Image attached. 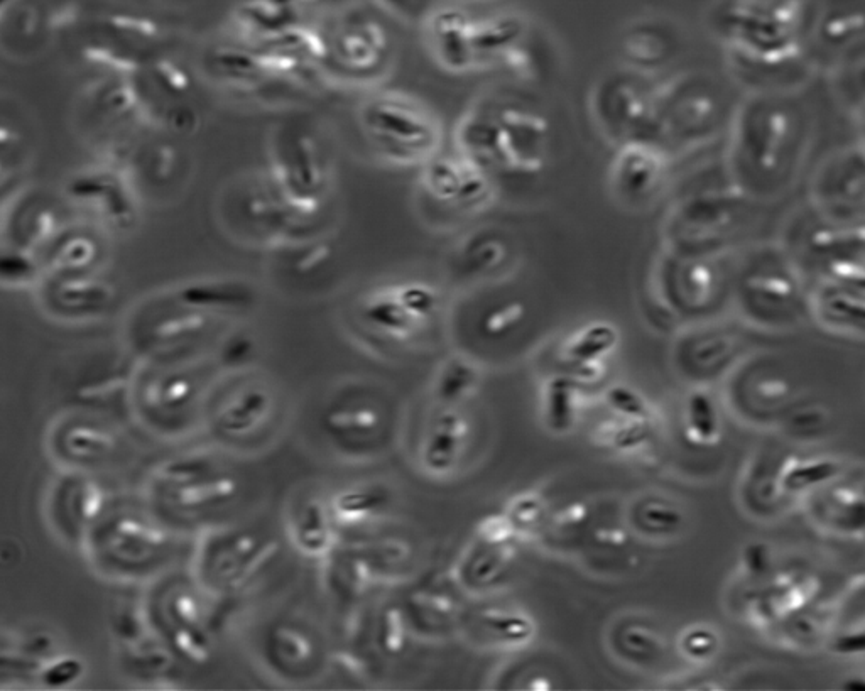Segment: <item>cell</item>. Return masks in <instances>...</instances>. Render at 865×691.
Returning a JSON list of instances; mask_svg holds the SVG:
<instances>
[{"label": "cell", "instance_id": "62", "mask_svg": "<svg viewBox=\"0 0 865 691\" xmlns=\"http://www.w3.org/2000/svg\"><path fill=\"white\" fill-rule=\"evenodd\" d=\"M115 92H117V97L115 98H124L127 95L124 90H119V88H115ZM110 107H112V110H114V112H119L120 110V104H114V100H112V98H110Z\"/></svg>", "mask_w": 865, "mask_h": 691}, {"label": "cell", "instance_id": "56", "mask_svg": "<svg viewBox=\"0 0 865 691\" xmlns=\"http://www.w3.org/2000/svg\"><path fill=\"white\" fill-rule=\"evenodd\" d=\"M168 124L178 132H188L196 126V115L188 107H176L169 112Z\"/></svg>", "mask_w": 865, "mask_h": 691}, {"label": "cell", "instance_id": "8", "mask_svg": "<svg viewBox=\"0 0 865 691\" xmlns=\"http://www.w3.org/2000/svg\"><path fill=\"white\" fill-rule=\"evenodd\" d=\"M810 310L827 327L865 333V296L854 289L822 281L810 296Z\"/></svg>", "mask_w": 865, "mask_h": 691}, {"label": "cell", "instance_id": "17", "mask_svg": "<svg viewBox=\"0 0 865 691\" xmlns=\"http://www.w3.org/2000/svg\"><path fill=\"white\" fill-rule=\"evenodd\" d=\"M239 485L234 477L220 475L215 479L195 480L190 484H183L175 490L173 502L181 511H195L203 506H210L215 502H225L235 496Z\"/></svg>", "mask_w": 865, "mask_h": 691}, {"label": "cell", "instance_id": "16", "mask_svg": "<svg viewBox=\"0 0 865 691\" xmlns=\"http://www.w3.org/2000/svg\"><path fill=\"white\" fill-rule=\"evenodd\" d=\"M842 472V465L830 458H808L789 462L781 468V487L783 492H805L827 485L837 479Z\"/></svg>", "mask_w": 865, "mask_h": 691}, {"label": "cell", "instance_id": "3", "mask_svg": "<svg viewBox=\"0 0 865 691\" xmlns=\"http://www.w3.org/2000/svg\"><path fill=\"white\" fill-rule=\"evenodd\" d=\"M813 196L828 222L852 225L865 220V149L838 153L823 164L813 181Z\"/></svg>", "mask_w": 865, "mask_h": 691}, {"label": "cell", "instance_id": "44", "mask_svg": "<svg viewBox=\"0 0 865 691\" xmlns=\"http://www.w3.org/2000/svg\"><path fill=\"white\" fill-rule=\"evenodd\" d=\"M511 551L507 548H502V545L496 546V550L485 553L474 566V578L479 583H489L496 580L497 575L506 568L509 561Z\"/></svg>", "mask_w": 865, "mask_h": 691}, {"label": "cell", "instance_id": "20", "mask_svg": "<svg viewBox=\"0 0 865 691\" xmlns=\"http://www.w3.org/2000/svg\"><path fill=\"white\" fill-rule=\"evenodd\" d=\"M482 626L506 644H526L536 634V626L528 615L512 610H485L480 614Z\"/></svg>", "mask_w": 865, "mask_h": 691}, {"label": "cell", "instance_id": "34", "mask_svg": "<svg viewBox=\"0 0 865 691\" xmlns=\"http://www.w3.org/2000/svg\"><path fill=\"white\" fill-rule=\"evenodd\" d=\"M208 460L202 457H186L171 460L161 468V480L168 484H176L180 487L183 484H190L195 480L200 479V475L208 472Z\"/></svg>", "mask_w": 865, "mask_h": 691}, {"label": "cell", "instance_id": "48", "mask_svg": "<svg viewBox=\"0 0 865 691\" xmlns=\"http://www.w3.org/2000/svg\"><path fill=\"white\" fill-rule=\"evenodd\" d=\"M114 631L122 641L137 643L144 632L141 617L137 615L136 610H132V607L119 610L114 617Z\"/></svg>", "mask_w": 865, "mask_h": 691}, {"label": "cell", "instance_id": "43", "mask_svg": "<svg viewBox=\"0 0 865 691\" xmlns=\"http://www.w3.org/2000/svg\"><path fill=\"white\" fill-rule=\"evenodd\" d=\"M648 423L642 421H631L627 419L626 425L619 426L610 431V441L617 450H634L642 447V443L648 440Z\"/></svg>", "mask_w": 865, "mask_h": 691}, {"label": "cell", "instance_id": "57", "mask_svg": "<svg viewBox=\"0 0 865 691\" xmlns=\"http://www.w3.org/2000/svg\"><path fill=\"white\" fill-rule=\"evenodd\" d=\"M585 517H587V507L583 504H573V506H568L563 511L558 512L556 523L563 528H573V526L582 524Z\"/></svg>", "mask_w": 865, "mask_h": 691}, {"label": "cell", "instance_id": "4", "mask_svg": "<svg viewBox=\"0 0 865 691\" xmlns=\"http://www.w3.org/2000/svg\"><path fill=\"white\" fill-rule=\"evenodd\" d=\"M364 122L372 134L413 153H431L440 142V127L433 117L406 98L377 97L365 105Z\"/></svg>", "mask_w": 865, "mask_h": 691}, {"label": "cell", "instance_id": "23", "mask_svg": "<svg viewBox=\"0 0 865 691\" xmlns=\"http://www.w3.org/2000/svg\"><path fill=\"white\" fill-rule=\"evenodd\" d=\"M386 501V492L382 489L345 490L333 502V512L340 523H359L379 511Z\"/></svg>", "mask_w": 865, "mask_h": 691}, {"label": "cell", "instance_id": "49", "mask_svg": "<svg viewBox=\"0 0 865 691\" xmlns=\"http://www.w3.org/2000/svg\"><path fill=\"white\" fill-rule=\"evenodd\" d=\"M153 75L161 90L171 93V95H180L188 88L185 73L176 70L175 66L169 65V63H159V65L154 66Z\"/></svg>", "mask_w": 865, "mask_h": 691}, {"label": "cell", "instance_id": "40", "mask_svg": "<svg viewBox=\"0 0 865 691\" xmlns=\"http://www.w3.org/2000/svg\"><path fill=\"white\" fill-rule=\"evenodd\" d=\"M828 414L822 408H803L788 418V430L800 438L820 435L827 428Z\"/></svg>", "mask_w": 865, "mask_h": 691}, {"label": "cell", "instance_id": "26", "mask_svg": "<svg viewBox=\"0 0 865 691\" xmlns=\"http://www.w3.org/2000/svg\"><path fill=\"white\" fill-rule=\"evenodd\" d=\"M381 418L376 409H333L325 416V428L333 435H369L377 430Z\"/></svg>", "mask_w": 865, "mask_h": 691}, {"label": "cell", "instance_id": "13", "mask_svg": "<svg viewBox=\"0 0 865 691\" xmlns=\"http://www.w3.org/2000/svg\"><path fill=\"white\" fill-rule=\"evenodd\" d=\"M686 435L695 445L708 447L717 443L722 433L719 408L705 391L691 392L685 404Z\"/></svg>", "mask_w": 865, "mask_h": 691}, {"label": "cell", "instance_id": "9", "mask_svg": "<svg viewBox=\"0 0 865 691\" xmlns=\"http://www.w3.org/2000/svg\"><path fill=\"white\" fill-rule=\"evenodd\" d=\"M163 531L137 521L134 517H120L109 529L107 550L115 560L137 565L156 555L164 545Z\"/></svg>", "mask_w": 865, "mask_h": 691}, {"label": "cell", "instance_id": "27", "mask_svg": "<svg viewBox=\"0 0 865 691\" xmlns=\"http://www.w3.org/2000/svg\"><path fill=\"white\" fill-rule=\"evenodd\" d=\"M639 521L651 533H675L683 528L685 514L673 502L653 499L639 509Z\"/></svg>", "mask_w": 865, "mask_h": 691}, {"label": "cell", "instance_id": "32", "mask_svg": "<svg viewBox=\"0 0 865 691\" xmlns=\"http://www.w3.org/2000/svg\"><path fill=\"white\" fill-rule=\"evenodd\" d=\"M605 399H607L610 408L624 419L648 423L649 418H651L648 403L632 387L622 386V384L612 386L607 391Z\"/></svg>", "mask_w": 865, "mask_h": 691}, {"label": "cell", "instance_id": "41", "mask_svg": "<svg viewBox=\"0 0 865 691\" xmlns=\"http://www.w3.org/2000/svg\"><path fill=\"white\" fill-rule=\"evenodd\" d=\"M398 294L404 306L418 318L419 322L425 320L426 316H430L433 310H435V293L430 288H426V286H421V284L401 286L398 289Z\"/></svg>", "mask_w": 865, "mask_h": 691}, {"label": "cell", "instance_id": "51", "mask_svg": "<svg viewBox=\"0 0 865 691\" xmlns=\"http://www.w3.org/2000/svg\"><path fill=\"white\" fill-rule=\"evenodd\" d=\"M169 612L178 626H198L200 621V610L196 607L195 600L188 595L181 594L173 599L169 605Z\"/></svg>", "mask_w": 865, "mask_h": 691}, {"label": "cell", "instance_id": "33", "mask_svg": "<svg viewBox=\"0 0 865 691\" xmlns=\"http://www.w3.org/2000/svg\"><path fill=\"white\" fill-rule=\"evenodd\" d=\"M521 31L519 22L512 19L487 22L484 26L474 28V46L477 53L499 49L512 43Z\"/></svg>", "mask_w": 865, "mask_h": 691}, {"label": "cell", "instance_id": "24", "mask_svg": "<svg viewBox=\"0 0 865 691\" xmlns=\"http://www.w3.org/2000/svg\"><path fill=\"white\" fill-rule=\"evenodd\" d=\"M735 352H737V338L724 330H715L698 338L691 349V359L700 369L713 370L729 364Z\"/></svg>", "mask_w": 865, "mask_h": 691}, {"label": "cell", "instance_id": "1", "mask_svg": "<svg viewBox=\"0 0 865 691\" xmlns=\"http://www.w3.org/2000/svg\"><path fill=\"white\" fill-rule=\"evenodd\" d=\"M801 115L776 93H757L737 114L730 149L735 188L747 198L783 195L805 156Z\"/></svg>", "mask_w": 865, "mask_h": 691}, {"label": "cell", "instance_id": "12", "mask_svg": "<svg viewBox=\"0 0 865 691\" xmlns=\"http://www.w3.org/2000/svg\"><path fill=\"white\" fill-rule=\"evenodd\" d=\"M269 404L271 399L261 389L245 391L220 411L217 418L218 426L227 435H245L249 431L256 430L257 425L266 418Z\"/></svg>", "mask_w": 865, "mask_h": 691}, {"label": "cell", "instance_id": "18", "mask_svg": "<svg viewBox=\"0 0 865 691\" xmlns=\"http://www.w3.org/2000/svg\"><path fill=\"white\" fill-rule=\"evenodd\" d=\"M181 300L200 308H237L252 303V291L239 283L193 284L181 291Z\"/></svg>", "mask_w": 865, "mask_h": 691}, {"label": "cell", "instance_id": "7", "mask_svg": "<svg viewBox=\"0 0 865 691\" xmlns=\"http://www.w3.org/2000/svg\"><path fill=\"white\" fill-rule=\"evenodd\" d=\"M431 51L443 68L465 71L474 63V28L458 11H441L431 22Z\"/></svg>", "mask_w": 865, "mask_h": 691}, {"label": "cell", "instance_id": "31", "mask_svg": "<svg viewBox=\"0 0 865 691\" xmlns=\"http://www.w3.org/2000/svg\"><path fill=\"white\" fill-rule=\"evenodd\" d=\"M680 648L686 658L691 661H708L712 659L720 648L719 634L712 627L695 626L690 627L685 634H681Z\"/></svg>", "mask_w": 865, "mask_h": 691}, {"label": "cell", "instance_id": "6", "mask_svg": "<svg viewBox=\"0 0 865 691\" xmlns=\"http://www.w3.org/2000/svg\"><path fill=\"white\" fill-rule=\"evenodd\" d=\"M610 178L619 195L646 198L658 191L663 181V156L651 147L626 146L614 159Z\"/></svg>", "mask_w": 865, "mask_h": 691}, {"label": "cell", "instance_id": "52", "mask_svg": "<svg viewBox=\"0 0 865 691\" xmlns=\"http://www.w3.org/2000/svg\"><path fill=\"white\" fill-rule=\"evenodd\" d=\"M833 651L838 654H847V656L865 654V629L864 631L842 634V636L838 637L837 641L833 643Z\"/></svg>", "mask_w": 865, "mask_h": 691}, {"label": "cell", "instance_id": "61", "mask_svg": "<svg viewBox=\"0 0 865 691\" xmlns=\"http://www.w3.org/2000/svg\"><path fill=\"white\" fill-rule=\"evenodd\" d=\"M842 686L845 690L865 691V678L864 676H854V678L845 681Z\"/></svg>", "mask_w": 865, "mask_h": 691}, {"label": "cell", "instance_id": "30", "mask_svg": "<svg viewBox=\"0 0 865 691\" xmlns=\"http://www.w3.org/2000/svg\"><path fill=\"white\" fill-rule=\"evenodd\" d=\"M104 492L92 480H83L73 489L70 496L71 516L78 523L87 524L95 521L104 509Z\"/></svg>", "mask_w": 865, "mask_h": 691}, {"label": "cell", "instance_id": "39", "mask_svg": "<svg viewBox=\"0 0 865 691\" xmlns=\"http://www.w3.org/2000/svg\"><path fill=\"white\" fill-rule=\"evenodd\" d=\"M109 298V291L98 284H70L61 289L60 293L61 303L71 308L102 305Z\"/></svg>", "mask_w": 865, "mask_h": 691}, {"label": "cell", "instance_id": "2", "mask_svg": "<svg viewBox=\"0 0 865 691\" xmlns=\"http://www.w3.org/2000/svg\"><path fill=\"white\" fill-rule=\"evenodd\" d=\"M735 298L756 323L789 322L806 301L800 266L784 249L756 247L737 269Z\"/></svg>", "mask_w": 865, "mask_h": 691}, {"label": "cell", "instance_id": "47", "mask_svg": "<svg viewBox=\"0 0 865 691\" xmlns=\"http://www.w3.org/2000/svg\"><path fill=\"white\" fill-rule=\"evenodd\" d=\"M190 394V381H186L185 377H171L159 386L158 401L164 404V408H176V406L186 403Z\"/></svg>", "mask_w": 865, "mask_h": 691}, {"label": "cell", "instance_id": "15", "mask_svg": "<svg viewBox=\"0 0 865 691\" xmlns=\"http://www.w3.org/2000/svg\"><path fill=\"white\" fill-rule=\"evenodd\" d=\"M365 320L391 335H406L419 325V320L404 306L399 298L398 289L381 293L365 303Z\"/></svg>", "mask_w": 865, "mask_h": 691}, {"label": "cell", "instance_id": "28", "mask_svg": "<svg viewBox=\"0 0 865 691\" xmlns=\"http://www.w3.org/2000/svg\"><path fill=\"white\" fill-rule=\"evenodd\" d=\"M269 648L281 663L289 664V666L306 663L311 658V651H313L310 639L296 629H291V627L274 629L271 639H269Z\"/></svg>", "mask_w": 865, "mask_h": 691}, {"label": "cell", "instance_id": "45", "mask_svg": "<svg viewBox=\"0 0 865 691\" xmlns=\"http://www.w3.org/2000/svg\"><path fill=\"white\" fill-rule=\"evenodd\" d=\"M543 514V502L533 494L521 496L516 501L512 502L511 519L514 526H523L528 528L531 524L536 523L539 517Z\"/></svg>", "mask_w": 865, "mask_h": 691}, {"label": "cell", "instance_id": "50", "mask_svg": "<svg viewBox=\"0 0 865 691\" xmlns=\"http://www.w3.org/2000/svg\"><path fill=\"white\" fill-rule=\"evenodd\" d=\"M512 529L514 524L509 517H487L480 526V534L490 545L499 546L504 545L507 539L511 538Z\"/></svg>", "mask_w": 865, "mask_h": 691}, {"label": "cell", "instance_id": "46", "mask_svg": "<svg viewBox=\"0 0 865 691\" xmlns=\"http://www.w3.org/2000/svg\"><path fill=\"white\" fill-rule=\"evenodd\" d=\"M521 316H523V308L517 305L507 306V308H502V310L494 311V313H490L485 318V333L490 335V337L504 335L512 327H516V323L521 320Z\"/></svg>", "mask_w": 865, "mask_h": 691}, {"label": "cell", "instance_id": "55", "mask_svg": "<svg viewBox=\"0 0 865 691\" xmlns=\"http://www.w3.org/2000/svg\"><path fill=\"white\" fill-rule=\"evenodd\" d=\"M136 663L141 664L146 671H164L169 664V656L159 649H151L137 654Z\"/></svg>", "mask_w": 865, "mask_h": 691}, {"label": "cell", "instance_id": "42", "mask_svg": "<svg viewBox=\"0 0 865 691\" xmlns=\"http://www.w3.org/2000/svg\"><path fill=\"white\" fill-rule=\"evenodd\" d=\"M203 325V318L200 315H183L178 318H169L166 322L159 323L158 327L154 328V338L159 342H169L175 338L185 337L190 333L200 330Z\"/></svg>", "mask_w": 865, "mask_h": 691}, {"label": "cell", "instance_id": "11", "mask_svg": "<svg viewBox=\"0 0 865 691\" xmlns=\"http://www.w3.org/2000/svg\"><path fill=\"white\" fill-rule=\"evenodd\" d=\"M577 387L568 377H553L543 394V418L551 433H568L577 421Z\"/></svg>", "mask_w": 865, "mask_h": 691}, {"label": "cell", "instance_id": "19", "mask_svg": "<svg viewBox=\"0 0 865 691\" xmlns=\"http://www.w3.org/2000/svg\"><path fill=\"white\" fill-rule=\"evenodd\" d=\"M296 539L301 550L308 555L327 553L332 543V531L328 524L327 511L320 501H311L301 512L300 523L296 528Z\"/></svg>", "mask_w": 865, "mask_h": 691}, {"label": "cell", "instance_id": "37", "mask_svg": "<svg viewBox=\"0 0 865 691\" xmlns=\"http://www.w3.org/2000/svg\"><path fill=\"white\" fill-rule=\"evenodd\" d=\"M173 643L175 648L193 663H205L210 654L207 636L198 629V626L176 627Z\"/></svg>", "mask_w": 865, "mask_h": 691}, {"label": "cell", "instance_id": "25", "mask_svg": "<svg viewBox=\"0 0 865 691\" xmlns=\"http://www.w3.org/2000/svg\"><path fill=\"white\" fill-rule=\"evenodd\" d=\"M117 443L114 436L105 431L95 430L90 426L71 428L65 436V448L68 455L80 460H98L109 457L114 452Z\"/></svg>", "mask_w": 865, "mask_h": 691}, {"label": "cell", "instance_id": "36", "mask_svg": "<svg viewBox=\"0 0 865 691\" xmlns=\"http://www.w3.org/2000/svg\"><path fill=\"white\" fill-rule=\"evenodd\" d=\"M404 641H406V624H404L403 614L396 607H389L382 614L381 626H379V644L382 651L387 654H399L403 651Z\"/></svg>", "mask_w": 865, "mask_h": 691}, {"label": "cell", "instance_id": "14", "mask_svg": "<svg viewBox=\"0 0 865 691\" xmlns=\"http://www.w3.org/2000/svg\"><path fill=\"white\" fill-rule=\"evenodd\" d=\"M619 333L609 323H592L575 333L563 347V354L573 364L600 362L617 347Z\"/></svg>", "mask_w": 865, "mask_h": 691}, {"label": "cell", "instance_id": "10", "mask_svg": "<svg viewBox=\"0 0 865 691\" xmlns=\"http://www.w3.org/2000/svg\"><path fill=\"white\" fill-rule=\"evenodd\" d=\"M467 438V425L460 414L445 411L436 418L423 450V463L431 474H448L457 465L463 443Z\"/></svg>", "mask_w": 865, "mask_h": 691}, {"label": "cell", "instance_id": "35", "mask_svg": "<svg viewBox=\"0 0 865 691\" xmlns=\"http://www.w3.org/2000/svg\"><path fill=\"white\" fill-rule=\"evenodd\" d=\"M83 675V663L75 656H65V658L56 659L53 663L44 666L41 673L43 685L48 688L61 690L66 686H71L75 681L80 680Z\"/></svg>", "mask_w": 865, "mask_h": 691}, {"label": "cell", "instance_id": "54", "mask_svg": "<svg viewBox=\"0 0 865 691\" xmlns=\"http://www.w3.org/2000/svg\"><path fill=\"white\" fill-rule=\"evenodd\" d=\"M252 354V342L247 337H237L227 343L224 350V359L227 364L237 365L244 362Z\"/></svg>", "mask_w": 865, "mask_h": 691}, {"label": "cell", "instance_id": "29", "mask_svg": "<svg viewBox=\"0 0 865 691\" xmlns=\"http://www.w3.org/2000/svg\"><path fill=\"white\" fill-rule=\"evenodd\" d=\"M828 514L833 528L849 534L865 533V494L842 492Z\"/></svg>", "mask_w": 865, "mask_h": 691}, {"label": "cell", "instance_id": "53", "mask_svg": "<svg viewBox=\"0 0 865 691\" xmlns=\"http://www.w3.org/2000/svg\"><path fill=\"white\" fill-rule=\"evenodd\" d=\"M744 560H746L747 570H749V572L751 573H754V575H761V573L768 572L769 551L766 546H747Z\"/></svg>", "mask_w": 865, "mask_h": 691}, {"label": "cell", "instance_id": "38", "mask_svg": "<svg viewBox=\"0 0 865 691\" xmlns=\"http://www.w3.org/2000/svg\"><path fill=\"white\" fill-rule=\"evenodd\" d=\"M624 646L627 651L644 659L656 658L664 649L663 639L658 634L639 626L629 627L624 632Z\"/></svg>", "mask_w": 865, "mask_h": 691}, {"label": "cell", "instance_id": "22", "mask_svg": "<svg viewBox=\"0 0 865 691\" xmlns=\"http://www.w3.org/2000/svg\"><path fill=\"white\" fill-rule=\"evenodd\" d=\"M468 173L470 168H463V164L452 163L448 159H438L435 163L428 164L426 168V188L438 200H458L462 198L467 186Z\"/></svg>", "mask_w": 865, "mask_h": 691}, {"label": "cell", "instance_id": "5", "mask_svg": "<svg viewBox=\"0 0 865 691\" xmlns=\"http://www.w3.org/2000/svg\"><path fill=\"white\" fill-rule=\"evenodd\" d=\"M744 193H719L693 200L686 205L683 224L686 237L720 244L744 225Z\"/></svg>", "mask_w": 865, "mask_h": 691}, {"label": "cell", "instance_id": "59", "mask_svg": "<svg viewBox=\"0 0 865 691\" xmlns=\"http://www.w3.org/2000/svg\"><path fill=\"white\" fill-rule=\"evenodd\" d=\"M156 158H158L156 159V171H158V175H168L169 171H171V164H173V154H171V149H168V147H159Z\"/></svg>", "mask_w": 865, "mask_h": 691}, {"label": "cell", "instance_id": "58", "mask_svg": "<svg viewBox=\"0 0 865 691\" xmlns=\"http://www.w3.org/2000/svg\"><path fill=\"white\" fill-rule=\"evenodd\" d=\"M24 649L31 656H44L53 649V639L48 634H34L26 641Z\"/></svg>", "mask_w": 865, "mask_h": 691}, {"label": "cell", "instance_id": "60", "mask_svg": "<svg viewBox=\"0 0 865 691\" xmlns=\"http://www.w3.org/2000/svg\"><path fill=\"white\" fill-rule=\"evenodd\" d=\"M599 541L602 545L621 546L624 545V533L614 531V529H605L604 533H600Z\"/></svg>", "mask_w": 865, "mask_h": 691}, {"label": "cell", "instance_id": "21", "mask_svg": "<svg viewBox=\"0 0 865 691\" xmlns=\"http://www.w3.org/2000/svg\"><path fill=\"white\" fill-rule=\"evenodd\" d=\"M477 369L463 357H452L440 370L436 381V396L441 403H457L477 384Z\"/></svg>", "mask_w": 865, "mask_h": 691}]
</instances>
